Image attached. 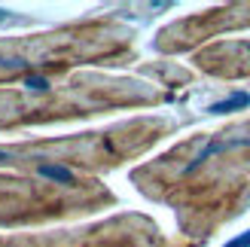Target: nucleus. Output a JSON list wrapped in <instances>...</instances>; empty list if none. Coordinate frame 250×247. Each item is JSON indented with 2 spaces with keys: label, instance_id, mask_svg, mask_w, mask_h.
Here are the masks:
<instances>
[{
  "label": "nucleus",
  "instance_id": "7ed1b4c3",
  "mask_svg": "<svg viewBox=\"0 0 250 247\" xmlns=\"http://www.w3.org/2000/svg\"><path fill=\"white\" fill-rule=\"evenodd\" d=\"M159 101H165V92L141 85L134 80L77 77L64 85L31 82L16 92L0 89V128H19V125H31V122L101 113L107 107L159 104Z\"/></svg>",
  "mask_w": 250,
  "mask_h": 247
},
{
  "label": "nucleus",
  "instance_id": "20e7f679",
  "mask_svg": "<svg viewBox=\"0 0 250 247\" xmlns=\"http://www.w3.org/2000/svg\"><path fill=\"white\" fill-rule=\"evenodd\" d=\"M110 202V189L77 174H0V226L73 217Z\"/></svg>",
  "mask_w": 250,
  "mask_h": 247
},
{
  "label": "nucleus",
  "instance_id": "39448f33",
  "mask_svg": "<svg viewBox=\"0 0 250 247\" xmlns=\"http://www.w3.org/2000/svg\"><path fill=\"white\" fill-rule=\"evenodd\" d=\"M0 247H165L159 229L144 217L125 214L110 223L55 232V235H0Z\"/></svg>",
  "mask_w": 250,
  "mask_h": 247
},
{
  "label": "nucleus",
  "instance_id": "0eeeda50",
  "mask_svg": "<svg viewBox=\"0 0 250 247\" xmlns=\"http://www.w3.org/2000/svg\"><path fill=\"white\" fill-rule=\"evenodd\" d=\"M195 64L217 77H247L250 73V40L210 46L195 55Z\"/></svg>",
  "mask_w": 250,
  "mask_h": 247
},
{
  "label": "nucleus",
  "instance_id": "f257e3e1",
  "mask_svg": "<svg viewBox=\"0 0 250 247\" xmlns=\"http://www.w3.org/2000/svg\"><path fill=\"white\" fill-rule=\"evenodd\" d=\"M131 180L149 199L177 207L183 235L205 241L250 199V122L186 141Z\"/></svg>",
  "mask_w": 250,
  "mask_h": 247
},
{
  "label": "nucleus",
  "instance_id": "423d86ee",
  "mask_svg": "<svg viewBox=\"0 0 250 247\" xmlns=\"http://www.w3.org/2000/svg\"><path fill=\"white\" fill-rule=\"evenodd\" d=\"M232 24H250V3L247 6H229V9H214V12H205V16H195V19H183L177 24H171L159 34L156 46L165 49V52H177V49H189L195 43L208 40L210 34L217 31H226Z\"/></svg>",
  "mask_w": 250,
  "mask_h": 247
},
{
  "label": "nucleus",
  "instance_id": "f03ea898",
  "mask_svg": "<svg viewBox=\"0 0 250 247\" xmlns=\"http://www.w3.org/2000/svg\"><path fill=\"white\" fill-rule=\"evenodd\" d=\"M131 55V34L116 21H85L55 34H34L0 40V82L31 80L49 82L73 64L125 61Z\"/></svg>",
  "mask_w": 250,
  "mask_h": 247
}]
</instances>
